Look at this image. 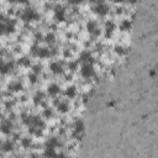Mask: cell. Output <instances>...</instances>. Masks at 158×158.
<instances>
[{"instance_id":"8","label":"cell","mask_w":158,"mask_h":158,"mask_svg":"<svg viewBox=\"0 0 158 158\" xmlns=\"http://www.w3.org/2000/svg\"><path fill=\"white\" fill-rule=\"evenodd\" d=\"M46 156L47 157H51V158H55L56 157V152H55V148H51V147H47L46 148Z\"/></svg>"},{"instance_id":"11","label":"cell","mask_w":158,"mask_h":158,"mask_svg":"<svg viewBox=\"0 0 158 158\" xmlns=\"http://www.w3.org/2000/svg\"><path fill=\"white\" fill-rule=\"evenodd\" d=\"M49 55V52L47 51V49H45V48H42V49H40L38 51V56L40 57H47Z\"/></svg>"},{"instance_id":"7","label":"cell","mask_w":158,"mask_h":158,"mask_svg":"<svg viewBox=\"0 0 158 158\" xmlns=\"http://www.w3.org/2000/svg\"><path fill=\"white\" fill-rule=\"evenodd\" d=\"M56 19L59 20V21H63L64 20V10L63 9H57L56 10Z\"/></svg>"},{"instance_id":"10","label":"cell","mask_w":158,"mask_h":158,"mask_svg":"<svg viewBox=\"0 0 158 158\" xmlns=\"http://www.w3.org/2000/svg\"><path fill=\"white\" fill-rule=\"evenodd\" d=\"M65 95H68L69 98H73L76 95V88H68L65 90Z\"/></svg>"},{"instance_id":"17","label":"cell","mask_w":158,"mask_h":158,"mask_svg":"<svg viewBox=\"0 0 158 158\" xmlns=\"http://www.w3.org/2000/svg\"><path fill=\"white\" fill-rule=\"evenodd\" d=\"M11 89H12V90H20V89H21V84H20V83L11 84Z\"/></svg>"},{"instance_id":"6","label":"cell","mask_w":158,"mask_h":158,"mask_svg":"<svg viewBox=\"0 0 158 158\" xmlns=\"http://www.w3.org/2000/svg\"><path fill=\"white\" fill-rule=\"evenodd\" d=\"M97 12H99L100 15H105L107 12V7L106 5H104V4H100V5L97 6Z\"/></svg>"},{"instance_id":"3","label":"cell","mask_w":158,"mask_h":158,"mask_svg":"<svg viewBox=\"0 0 158 158\" xmlns=\"http://www.w3.org/2000/svg\"><path fill=\"white\" fill-rule=\"evenodd\" d=\"M12 68L11 63H5V62L0 61V73H7Z\"/></svg>"},{"instance_id":"23","label":"cell","mask_w":158,"mask_h":158,"mask_svg":"<svg viewBox=\"0 0 158 158\" xmlns=\"http://www.w3.org/2000/svg\"><path fill=\"white\" fill-rule=\"evenodd\" d=\"M30 78H31V82H32V83H35V82H36V76H35V74H32V76H31Z\"/></svg>"},{"instance_id":"5","label":"cell","mask_w":158,"mask_h":158,"mask_svg":"<svg viewBox=\"0 0 158 158\" xmlns=\"http://www.w3.org/2000/svg\"><path fill=\"white\" fill-rule=\"evenodd\" d=\"M58 91H59V86H58L57 84H52L48 86V93L51 95H56Z\"/></svg>"},{"instance_id":"16","label":"cell","mask_w":158,"mask_h":158,"mask_svg":"<svg viewBox=\"0 0 158 158\" xmlns=\"http://www.w3.org/2000/svg\"><path fill=\"white\" fill-rule=\"evenodd\" d=\"M67 109H68V106L65 105V104H61V105L58 106V110H61L62 113H65V111H67Z\"/></svg>"},{"instance_id":"14","label":"cell","mask_w":158,"mask_h":158,"mask_svg":"<svg viewBox=\"0 0 158 158\" xmlns=\"http://www.w3.org/2000/svg\"><path fill=\"white\" fill-rule=\"evenodd\" d=\"M21 143H22L24 147H28V146H30V143H31V141H30V138H24L21 141Z\"/></svg>"},{"instance_id":"4","label":"cell","mask_w":158,"mask_h":158,"mask_svg":"<svg viewBox=\"0 0 158 158\" xmlns=\"http://www.w3.org/2000/svg\"><path fill=\"white\" fill-rule=\"evenodd\" d=\"M51 70L53 73H61L62 72V65L58 63V62H55V63L51 64Z\"/></svg>"},{"instance_id":"1","label":"cell","mask_w":158,"mask_h":158,"mask_svg":"<svg viewBox=\"0 0 158 158\" xmlns=\"http://www.w3.org/2000/svg\"><path fill=\"white\" fill-rule=\"evenodd\" d=\"M37 18H38V14L32 9L25 10L24 14H22V19L25 20V21H32V20H36Z\"/></svg>"},{"instance_id":"12","label":"cell","mask_w":158,"mask_h":158,"mask_svg":"<svg viewBox=\"0 0 158 158\" xmlns=\"http://www.w3.org/2000/svg\"><path fill=\"white\" fill-rule=\"evenodd\" d=\"M86 27H88V30L90 31V32H93L94 30H95V22H93V21H90L88 25H86Z\"/></svg>"},{"instance_id":"15","label":"cell","mask_w":158,"mask_h":158,"mask_svg":"<svg viewBox=\"0 0 158 158\" xmlns=\"http://www.w3.org/2000/svg\"><path fill=\"white\" fill-rule=\"evenodd\" d=\"M130 26H131V24L128 22L127 20H125V21L122 22V25H121V28H124V30L126 28V30H127V28H130Z\"/></svg>"},{"instance_id":"13","label":"cell","mask_w":158,"mask_h":158,"mask_svg":"<svg viewBox=\"0 0 158 158\" xmlns=\"http://www.w3.org/2000/svg\"><path fill=\"white\" fill-rule=\"evenodd\" d=\"M3 148H4V151H11V149H12V144L10 142H6L3 146Z\"/></svg>"},{"instance_id":"2","label":"cell","mask_w":158,"mask_h":158,"mask_svg":"<svg viewBox=\"0 0 158 158\" xmlns=\"http://www.w3.org/2000/svg\"><path fill=\"white\" fill-rule=\"evenodd\" d=\"M82 76L83 77H85V78H89V77H91L94 74V69H93V65L91 64H84L82 67Z\"/></svg>"},{"instance_id":"20","label":"cell","mask_w":158,"mask_h":158,"mask_svg":"<svg viewBox=\"0 0 158 158\" xmlns=\"http://www.w3.org/2000/svg\"><path fill=\"white\" fill-rule=\"evenodd\" d=\"M5 31H6V30H5V25H4V24H0V35L4 34Z\"/></svg>"},{"instance_id":"21","label":"cell","mask_w":158,"mask_h":158,"mask_svg":"<svg viewBox=\"0 0 158 158\" xmlns=\"http://www.w3.org/2000/svg\"><path fill=\"white\" fill-rule=\"evenodd\" d=\"M82 130H83V124L77 122V131H82Z\"/></svg>"},{"instance_id":"18","label":"cell","mask_w":158,"mask_h":158,"mask_svg":"<svg viewBox=\"0 0 158 158\" xmlns=\"http://www.w3.org/2000/svg\"><path fill=\"white\" fill-rule=\"evenodd\" d=\"M46 41H47V42H53V41H55V36H53L52 34L51 35H47V37H46Z\"/></svg>"},{"instance_id":"9","label":"cell","mask_w":158,"mask_h":158,"mask_svg":"<svg viewBox=\"0 0 158 158\" xmlns=\"http://www.w3.org/2000/svg\"><path fill=\"white\" fill-rule=\"evenodd\" d=\"M10 128H11V124L10 122H5L1 126V131L4 134H7V132H10Z\"/></svg>"},{"instance_id":"19","label":"cell","mask_w":158,"mask_h":158,"mask_svg":"<svg viewBox=\"0 0 158 158\" xmlns=\"http://www.w3.org/2000/svg\"><path fill=\"white\" fill-rule=\"evenodd\" d=\"M20 63L24 64V65H28V64H30V62H28L27 58H22V59L20 61Z\"/></svg>"},{"instance_id":"22","label":"cell","mask_w":158,"mask_h":158,"mask_svg":"<svg viewBox=\"0 0 158 158\" xmlns=\"http://www.w3.org/2000/svg\"><path fill=\"white\" fill-rule=\"evenodd\" d=\"M116 52H117V53H124V48L122 47H117V48H116Z\"/></svg>"}]
</instances>
